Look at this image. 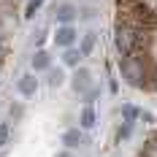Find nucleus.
<instances>
[{"mask_svg": "<svg viewBox=\"0 0 157 157\" xmlns=\"http://www.w3.org/2000/svg\"><path fill=\"white\" fill-rule=\"evenodd\" d=\"M119 73H122V78L130 87H138V90L146 87V78H152L149 68L141 65L136 57H119Z\"/></svg>", "mask_w": 157, "mask_h": 157, "instance_id": "f257e3e1", "label": "nucleus"}, {"mask_svg": "<svg viewBox=\"0 0 157 157\" xmlns=\"http://www.w3.org/2000/svg\"><path fill=\"white\" fill-rule=\"evenodd\" d=\"M73 92H78V95H84L87 100H92L95 98V84H92V73L87 71V68H76V73H73Z\"/></svg>", "mask_w": 157, "mask_h": 157, "instance_id": "f03ea898", "label": "nucleus"}, {"mask_svg": "<svg viewBox=\"0 0 157 157\" xmlns=\"http://www.w3.org/2000/svg\"><path fill=\"white\" fill-rule=\"evenodd\" d=\"M76 35H78V33L73 30L71 25H63V27H57V33H54V44L71 49V46H73V41H76Z\"/></svg>", "mask_w": 157, "mask_h": 157, "instance_id": "7ed1b4c3", "label": "nucleus"}, {"mask_svg": "<svg viewBox=\"0 0 157 157\" xmlns=\"http://www.w3.org/2000/svg\"><path fill=\"white\" fill-rule=\"evenodd\" d=\"M76 16H78V8L71 6V3H60V6L54 8V19H57L60 25H71Z\"/></svg>", "mask_w": 157, "mask_h": 157, "instance_id": "20e7f679", "label": "nucleus"}, {"mask_svg": "<svg viewBox=\"0 0 157 157\" xmlns=\"http://www.w3.org/2000/svg\"><path fill=\"white\" fill-rule=\"evenodd\" d=\"M16 90L25 95V98H30V95H35V90H38V78L33 76V73H25V76L16 81Z\"/></svg>", "mask_w": 157, "mask_h": 157, "instance_id": "39448f33", "label": "nucleus"}, {"mask_svg": "<svg viewBox=\"0 0 157 157\" xmlns=\"http://www.w3.org/2000/svg\"><path fill=\"white\" fill-rule=\"evenodd\" d=\"M63 144L68 149H76L78 144H84V136H81V130L78 127H71V130H65L63 133Z\"/></svg>", "mask_w": 157, "mask_h": 157, "instance_id": "423d86ee", "label": "nucleus"}, {"mask_svg": "<svg viewBox=\"0 0 157 157\" xmlns=\"http://www.w3.org/2000/svg\"><path fill=\"white\" fill-rule=\"evenodd\" d=\"M52 68V57H49L46 52H35V57H33V71H49Z\"/></svg>", "mask_w": 157, "mask_h": 157, "instance_id": "0eeeda50", "label": "nucleus"}, {"mask_svg": "<svg viewBox=\"0 0 157 157\" xmlns=\"http://www.w3.org/2000/svg\"><path fill=\"white\" fill-rule=\"evenodd\" d=\"M81 127H84V130H92L95 127V111H92V106H84V111H81Z\"/></svg>", "mask_w": 157, "mask_h": 157, "instance_id": "6e6552de", "label": "nucleus"}, {"mask_svg": "<svg viewBox=\"0 0 157 157\" xmlns=\"http://www.w3.org/2000/svg\"><path fill=\"white\" fill-rule=\"evenodd\" d=\"M78 60H81V52H78V49H65V54H63V63L65 65H71V68H76L78 65Z\"/></svg>", "mask_w": 157, "mask_h": 157, "instance_id": "1a4fd4ad", "label": "nucleus"}, {"mask_svg": "<svg viewBox=\"0 0 157 157\" xmlns=\"http://www.w3.org/2000/svg\"><path fill=\"white\" fill-rule=\"evenodd\" d=\"M92 49H95V33H87V35H84V41H81V49H78V52H81V57H87Z\"/></svg>", "mask_w": 157, "mask_h": 157, "instance_id": "9d476101", "label": "nucleus"}, {"mask_svg": "<svg viewBox=\"0 0 157 157\" xmlns=\"http://www.w3.org/2000/svg\"><path fill=\"white\" fill-rule=\"evenodd\" d=\"M8 138H11V125L8 122H0V149L8 144Z\"/></svg>", "mask_w": 157, "mask_h": 157, "instance_id": "9b49d317", "label": "nucleus"}, {"mask_svg": "<svg viewBox=\"0 0 157 157\" xmlns=\"http://www.w3.org/2000/svg\"><path fill=\"white\" fill-rule=\"evenodd\" d=\"M41 3H44V0H30V3H27V8H25V16H27V19H33V16H35V11L41 8Z\"/></svg>", "mask_w": 157, "mask_h": 157, "instance_id": "f8f14e48", "label": "nucleus"}, {"mask_svg": "<svg viewBox=\"0 0 157 157\" xmlns=\"http://www.w3.org/2000/svg\"><path fill=\"white\" fill-rule=\"evenodd\" d=\"M122 114H125V122H127V125H130V122L136 119V114H138V111L133 109V106H125V109H122Z\"/></svg>", "mask_w": 157, "mask_h": 157, "instance_id": "ddd939ff", "label": "nucleus"}, {"mask_svg": "<svg viewBox=\"0 0 157 157\" xmlns=\"http://www.w3.org/2000/svg\"><path fill=\"white\" fill-rule=\"evenodd\" d=\"M49 81H52V87H60V84H63V73H60V71H54Z\"/></svg>", "mask_w": 157, "mask_h": 157, "instance_id": "4468645a", "label": "nucleus"}, {"mask_svg": "<svg viewBox=\"0 0 157 157\" xmlns=\"http://www.w3.org/2000/svg\"><path fill=\"white\" fill-rule=\"evenodd\" d=\"M3 54H6V41H3V35H0V60H3Z\"/></svg>", "mask_w": 157, "mask_h": 157, "instance_id": "2eb2a0df", "label": "nucleus"}, {"mask_svg": "<svg viewBox=\"0 0 157 157\" xmlns=\"http://www.w3.org/2000/svg\"><path fill=\"white\" fill-rule=\"evenodd\" d=\"M57 157H73V152H60Z\"/></svg>", "mask_w": 157, "mask_h": 157, "instance_id": "dca6fc26", "label": "nucleus"}]
</instances>
